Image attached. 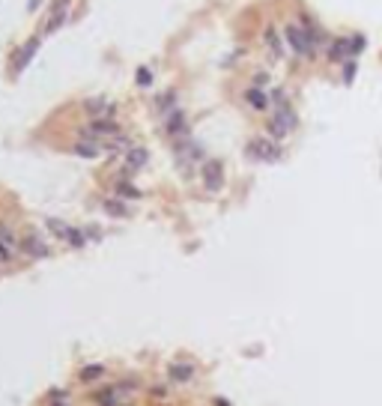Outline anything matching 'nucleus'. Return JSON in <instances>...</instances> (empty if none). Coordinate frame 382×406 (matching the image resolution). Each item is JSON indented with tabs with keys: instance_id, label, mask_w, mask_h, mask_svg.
Returning <instances> with one entry per match:
<instances>
[{
	"instance_id": "nucleus-1",
	"label": "nucleus",
	"mask_w": 382,
	"mask_h": 406,
	"mask_svg": "<svg viewBox=\"0 0 382 406\" xmlns=\"http://www.w3.org/2000/svg\"><path fill=\"white\" fill-rule=\"evenodd\" d=\"M284 36H287L290 48H293L299 57H311V54L317 51L314 42H311V36H308V30H305L302 24H287V27H284Z\"/></svg>"
},
{
	"instance_id": "nucleus-2",
	"label": "nucleus",
	"mask_w": 382,
	"mask_h": 406,
	"mask_svg": "<svg viewBox=\"0 0 382 406\" xmlns=\"http://www.w3.org/2000/svg\"><path fill=\"white\" fill-rule=\"evenodd\" d=\"M296 114H293V108L287 105V108H275V117H272V123H269V132L275 135V137H284L287 132H293L296 129Z\"/></svg>"
},
{
	"instance_id": "nucleus-3",
	"label": "nucleus",
	"mask_w": 382,
	"mask_h": 406,
	"mask_svg": "<svg viewBox=\"0 0 382 406\" xmlns=\"http://www.w3.org/2000/svg\"><path fill=\"white\" fill-rule=\"evenodd\" d=\"M248 155H251V158H257V161H275V158H281V149H278V143H275V140H269V137H257V140H251V143H248Z\"/></svg>"
},
{
	"instance_id": "nucleus-4",
	"label": "nucleus",
	"mask_w": 382,
	"mask_h": 406,
	"mask_svg": "<svg viewBox=\"0 0 382 406\" xmlns=\"http://www.w3.org/2000/svg\"><path fill=\"white\" fill-rule=\"evenodd\" d=\"M18 251H24L27 257H36V260H42V257H48L51 254V248H48V242L39 236V233H27L24 239H21V245H18Z\"/></svg>"
},
{
	"instance_id": "nucleus-5",
	"label": "nucleus",
	"mask_w": 382,
	"mask_h": 406,
	"mask_svg": "<svg viewBox=\"0 0 382 406\" xmlns=\"http://www.w3.org/2000/svg\"><path fill=\"white\" fill-rule=\"evenodd\" d=\"M114 135H117V123L114 120H93L84 129V137H90V140H102V137H114Z\"/></svg>"
},
{
	"instance_id": "nucleus-6",
	"label": "nucleus",
	"mask_w": 382,
	"mask_h": 406,
	"mask_svg": "<svg viewBox=\"0 0 382 406\" xmlns=\"http://www.w3.org/2000/svg\"><path fill=\"white\" fill-rule=\"evenodd\" d=\"M84 108L93 114V120H114V105H111V102H105L102 96L87 99V102H84Z\"/></svg>"
},
{
	"instance_id": "nucleus-7",
	"label": "nucleus",
	"mask_w": 382,
	"mask_h": 406,
	"mask_svg": "<svg viewBox=\"0 0 382 406\" xmlns=\"http://www.w3.org/2000/svg\"><path fill=\"white\" fill-rule=\"evenodd\" d=\"M203 182H206L209 191H218V188L224 185V170H221L218 161H206V164H203Z\"/></svg>"
},
{
	"instance_id": "nucleus-8",
	"label": "nucleus",
	"mask_w": 382,
	"mask_h": 406,
	"mask_svg": "<svg viewBox=\"0 0 382 406\" xmlns=\"http://www.w3.org/2000/svg\"><path fill=\"white\" fill-rule=\"evenodd\" d=\"M72 152H75V155H81V158H99V155H102V140H90V137H84V140H78V143L72 146Z\"/></svg>"
},
{
	"instance_id": "nucleus-9",
	"label": "nucleus",
	"mask_w": 382,
	"mask_h": 406,
	"mask_svg": "<svg viewBox=\"0 0 382 406\" xmlns=\"http://www.w3.org/2000/svg\"><path fill=\"white\" fill-rule=\"evenodd\" d=\"M36 51H39V36H33V39L18 51V57H15V63H12V69H15V72H21V69L33 60V54H36Z\"/></svg>"
},
{
	"instance_id": "nucleus-10",
	"label": "nucleus",
	"mask_w": 382,
	"mask_h": 406,
	"mask_svg": "<svg viewBox=\"0 0 382 406\" xmlns=\"http://www.w3.org/2000/svg\"><path fill=\"white\" fill-rule=\"evenodd\" d=\"M245 102H248L254 111H266V108H269V102H272V96H266L260 87H251V90L245 93Z\"/></svg>"
},
{
	"instance_id": "nucleus-11",
	"label": "nucleus",
	"mask_w": 382,
	"mask_h": 406,
	"mask_svg": "<svg viewBox=\"0 0 382 406\" xmlns=\"http://www.w3.org/2000/svg\"><path fill=\"white\" fill-rule=\"evenodd\" d=\"M146 149H140V146H131L128 152H126V170H137V167H143L146 164Z\"/></svg>"
},
{
	"instance_id": "nucleus-12",
	"label": "nucleus",
	"mask_w": 382,
	"mask_h": 406,
	"mask_svg": "<svg viewBox=\"0 0 382 406\" xmlns=\"http://www.w3.org/2000/svg\"><path fill=\"white\" fill-rule=\"evenodd\" d=\"M263 42L269 45V51H272L275 57H281V54H284V45H281V36H278V30H275V27H266V30H263Z\"/></svg>"
},
{
	"instance_id": "nucleus-13",
	"label": "nucleus",
	"mask_w": 382,
	"mask_h": 406,
	"mask_svg": "<svg viewBox=\"0 0 382 406\" xmlns=\"http://www.w3.org/2000/svg\"><path fill=\"white\" fill-rule=\"evenodd\" d=\"M170 380H176V383H185V380H191L194 377V368L191 365H170Z\"/></svg>"
},
{
	"instance_id": "nucleus-14",
	"label": "nucleus",
	"mask_w": 382,
	"mask_h": 406,
	"mask_svg": "<svg viewBox=\"0 0 382 406\" xmlns=\"http://www.w3.org/2000/svg\"><path fill=\"white\" fill-rule=\"evenodd\" d=\"M0 242H3L6 248H12V251H18V245H21V239L12 233V227H9V224H3V221H0Z\"/></svg>"
},
{
	"instance_id": "nucleus-15",
	"label": "nucleus",
	"mask_w": 382,
	"mask_h": 406,
	"mask_svg": "<svg viewBox=\"0 0 382 406\" xmlns=\"http://www.w3.org/2000/svg\"><path fill=\"white\" fill-rule=\"evenodd\" d=\"M45 227H48L54 236H60V239H66V233H69V224L60 221V218H45Z\"/></svg>"
},
{
	"instance_id": "nucleus-16",
	"label": "nucleus",
	"mask_w": 382,
	"mask_h": 406,
	"mask_svg": "<svg viewBox=\"0 0 382 406\" xmlns=\"http://www.w3.org/2000/svg\"><path fill=\"white\" fill-rule=\"evenodd\" d=\"M117 197H128V200H137V197H140V188H134L131 182H120V185H117Z\"/></svg>"
},
{
	"instance_id": "nucleus-17",
	"label": "nucleus",
	"mask_w": 382,
	"mask_h": 406,
	"mask_svg": "<svg viewBox=\"0 0 382 406\" xmlns=\"http://www.w3.org/2000/svg\"><path fill=\"white\" fill-rule=\"evenodd\" d=\"M105 212H108V215H114V218L128 215V209H126V203H123V200H105Z\"/></svg>"
},
{
	"instance_id": "nucleus-18",
	"label": "nucleus",
	"mask_w": 382,
	"mask_h": 406,
	"mask_svg": "<svg viewBox=\"0 0 382 406\" xmlns=\"http://www.w3.org/2000/svg\"><path fill=\"white\" fill-rule=\"evenodd\" d=\"M66 242H69L72 248H84V242H87V233H84V230H75V227H69V233H66Z\"/></svg>"
},
{
	"instance_id": "nucleus-19",
	"label": "nucleus",
	"mask_w": 382,
	"mask_h": 406,
	"mask_svg": "<svg viewBox=\"0 0 382 406\" xmlns=\"http://www.w3.org/2000/svg\"><path fill=\"white\" fill-rule=\"evenodd\" d=\"M137 84H140V87H149V84H152V72H149V69H137Z\"/></svg>"
},
{
	"instance_id": "nucleus-20",
	"label": "nucleus",
	"mask_w": 382,
	"mask_h": 406,
	"mask_svg": "<svg viewBox=\"0 0 382 406\" xmlns=\"http://www.w3.org/2000/svg\"><path fill=\"white\" fill-rule=\"evenodd\" d=\"M102 377V368H87L84 371V380H99Z\"/></svg>"
},
{
	"instance_id": "nucleus-21",
	"label": "nucleus",
	"mask_w": 382,
	"mask_h": 406,
	"mask_svg": "<svg viewBox=\"0 0 382 406\" xmlns=\"http://www.w3.org/2000/svg\"><path fill=\"white\" fill-rule=\"evenodd\" d=\"M84 233H87V239H99V236H102V230H99V227H87Z\"/></svg>"
},
{
	"instance_id": "nucleus-22",
	"label": "nucleus",
	"mask_w": 382,
	"mask_h": 406,
	"mask_svg": "<svg viewBox=\"0 0 382 406\" xmlns=\"http://www.w3.org/2000/svg\"><path fill=\"white\" fill-rule=\"evenodd\" d=\"M266 81H269V78H266V72H257V78H254V84H257V87H263Z\"/></svg>"
}]
</instances>
